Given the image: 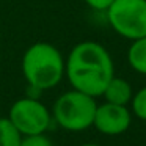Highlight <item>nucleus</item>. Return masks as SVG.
I'll return each instance as SVG.
<instances>
[{
    "label": "nucleus",
    "instance_id": "f257e3e1",
    "mask_svg": "<svg viewBox=\"0 0 146 146\" xmlns=\"http://www.w3.org/2000/svg\"><path fill=\"white\" fill-rule=\"evenodd\" d=\"M64 76L72 90L98 98L102 96L107 83L115 77L113 60L102 44L82 41L71 49L64 60Z\"/></svg>",
    "mask_w": 146,
    "mask_h": 146
},
{
    "label": "nucleus",
    "instance_id": "f03ea898",
    "mask_svg": "<svg viewBox=\"0 0 146 146\" xmlns=\"http://www.w3.org/2000/svg\"><path fill=\"white\" fill-rule=\"evenodd\" d=\"M22 74L30 88H55L64 77L63 55L49 42H35L22 55Z\"/></svg>",
    "mask_w": 146,
    "mask_h": 146
},
{
    "label": "nucleus",
    "instance_id": "f8f14e48",
    "mask_svg": "<svg viewBox=\"0 0 146 146\" xmlns=\"http://www.w3.org/2000/svg\"><path fill=\"white\" fill-rule=\"evenodd\" d=\"M83 2L96 11H107L108 7L113 3L115 0H83Z\"/></svg>",
    "mask_w": 146,
    "mask_h": 146
},
{
    "label": "nucleus",
    "instance_id": "423d86ee",
    "mask_svg": "<svg viewBox=\"0 0 146 146\" xmlns=\"http://www.w3.org/2000/svg\"><path fill=\"white\" fill-rule=\"evenodd\" d=\"M132 113L127 105H116L104 102L96 108L93 126L104 135H121L130 127Z\"/></svg>",
    "mask_w": 146,
    "mask_h": 146
},
{
    "label": "nucleus",
    "instance_id": "0eeeda50",
    "mask_svg": "<svg viewBox=\"0 0 146 146\" xmlns=\"http://www.w3.org/2000/svg\"><path fill=\"white\" fill-rule=\"evenodd\" d=\"M102 96H104L105 102L116 105H127L132 101L133 91L127 80L121 79V77H111V80L107 83Z\"/></svg>",
    "mask_w": 146,
    "mask_h": 146
},
{
    "label": "nucleus",
    "instance_id": "ddd939ff",
    "mask_svg": "<svg viewBox=\"0 0 146 146\" xmlns=\"http://www.w3.org/2000/svg\"><path fill=\"white\" fill-rule=\"evenodd\" d=\"M80 146H101V145H96V143H85V145H80Z\"/></svg>",
    "mask_w": 146,
    "mask_h": 146
},
{
    "label": "nucleus",
    "instance_id": "9d476101",
    "mask_svg": "<svg viewBox=\"0 0 146 146\" xmlns=\"http://www.w3.org/2000/svg\"><path fill=\"white\" fill-rule=\"evenodd\" d=\"M130 105H132V113L138 119L146 121V86H143L137 93H133Z\"/></svg>",
    "mask_w": 146,
    "mask_h": 146
},
{
    "label": "nucleus",
    "instance_id": "6e6552de",
    "mask_svg": "<svg viewBox=\"0 0 146 146\" xmlns=\"http://www.w3.org/2000/svg\"><path fill=\"white\" fill-rule=\"evenodd\" d=\"M127 61L135 72L146 76V36L132 41L127 50Z\"/></svg>",
    "mask_w": 146,
    "mask_h": 146
},
{
    "label": "nucleus",
    "instance_id": "9b49d317",
    "mask_svg": "<svg viewBox=\"0 0 146 146\" xmlns=\"http://www.w3.org/2000/svg\"><path fill=\"white\" fill-rule=\"evenodd\" d=\"M19 146H54V145L44 133H39V135L22 137V141H21Z\"/></svg>",
    "mask_w": 146,
    "mask_h": 146
},
{
    "label": "nucleus",
    "instance_id": "20e7f679",
    "mask_svg": "<svg viewBox=\"0 0 146 146\" xmlns=\"http://www.w3.org/2000/svg\"><path fill=\"white\" fill-rule=\"evenodd\" d=\"M110 27L130 41L146 36V0H115L105 11Z\"/></svg>",
    "mask_w": 146,
    "mask_h": 146
},
{
    "label": "nucleus",
    "instance_id": "1a4fd4ad",
    "mask_svg": "<svg viewBox=\"0 0 146 146\" xmlns=\"http://www.w3.org/2000/svg\"><path fill=\"white\" fill-rule=\"evenodd\" d=\"M22 133L16 129L10 118H0V146H19Z\"/></svg>",
    "mask_w": 146,
    "mask_h": 146
},
{
    "label": "nucleus",
    "instance_id": "39448f33",
    "mask_svg": "<svg viewBox=\"0 0 146 146\" xmlns=\"http://www.w3.org/2000/svg\"><path fill=\"white\" fill-rule=\"evenodd\" d=\"M8 118L22 133V137L44 133L52 121L49 108L38 98H29V96L17 99L11 105Z\"/></svg>",
    "mask_w": 146,
    "mask_h": 146
},
{
    "label": "nucleus",
    "instance_id": "7ed1b4c3",
    "mask_svg": "<svg viewBox=\"0 0 146 146\" xmlns=\"http://www.w3.org/2000/svg\"><path fill=\"white\" fill-rule=\"evenodd\" d=\"M96 108H98L96 98L77 90H71L63 93L55 101L52 116L60 127L79 132L93 126Z\"/></svg>",
    "mask_w": 146,
    "mask_h": 146
}]
</instances>
